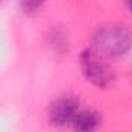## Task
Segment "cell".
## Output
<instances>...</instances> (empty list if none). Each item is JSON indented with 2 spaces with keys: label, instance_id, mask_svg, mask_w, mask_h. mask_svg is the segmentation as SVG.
Masks as SVG:
<instances>
[{
  "label": "cell",
  "instance_id": "obj_1",
  "mask_svg": "<svg viewBox=\"0 0 132 132\" xmlns=\"http://www.w3.org/2000/svg\"><path fill=\"white\" fill-rule=\"evenodd\" d=\"M92 45L104 59L121 57L132 49V29L121 23L103 25L92 35Z\"/></svg>",
  "mask_w": 132,
  "mask_h": 132
},
{
  "label": "cell",
  "instance_id": "obj_2",
  "mask_svg": "<svg viewBox=\"0 0 132 132\" xmlns=\"http://www.w3.org/2000/svg\"><path fill=\"white\" fill-rule=\"evenodd\" d=\"M80 65L85 78L95 88L106 89L115 80L112 68L95 49H85L80 55Z\"/></svg>",
  "mask_w": 132,
  "mask_h": 132
},
{
  "label": "cell",
  "instance_id": "obj_3",
  "mask_svg": "<svg viewBox=\"0 0 132 132\" xmlns=\"http://www.w3.org/2000/svg\"><path fill=\"white\" fill-rule=\"evenodd\" d=\"M78 100L71 95H62L55 98L48 108V121L51 126L63 128L66 125H71L72 118L78 112Z\"/></svg>",
  "mask_w": 132,
  "mask_h": 132
},
{
  "label": "cell",
  "instance_id": "obj_4",
  "mask_svg": "<svg viewBox=\"0 0 132 132\" xmlns=\"http://www.w3.org/2000/svg\"><path fill=\"white\" fill-rule=\"evenodd\" d=\"M101 123V114L95 109H78L71 121L74 132H95Z\"/></svg>",
  "mask_w": 132,
  "mask_h": 132
},
{
  "label": "cell",
  "instance_id": "obj_5",
  "mask_svg": "<svg viewBox=\"0 0 132 132\" xmlns=\"http://www.w3.org/2000/svg\"><path fill=\"white\" fill-rule=\"evenodd\" d=\"M46 0H20V8L26 15H35L45 5Z\"/></svg>",
  "mask_w": 132,
  "mask_h": 132
},
{
  "label": "cell",
  "instance_id": "obj_6",
  "mask_svg": "<svg viewBox=\"0 0 132 132\" xmlns=\"http://www.w3.org/2000/svg\"><path fill=\"white\" fill-rule=\"evenodd\" d=\"M125 2H126V6H128V9L132 12V0H125Z\"/></svg>",
  "mask_w": 132,
  "mask_h": 132
},
{
  "label": "cell",
  "instance_id": "obj_7",
  "mask_svg": "<svg viewBox=\"0 0 132 132\" xmlns=\"http://www.w3.org/2000/svg\"><path fill=\"white\" fill-rule=\"evenodd\" d=\"M0 2H2V0H0Z\"/></svg>",
  "mask_w": 132,
  "mask_h": 132
}]
</instances>
